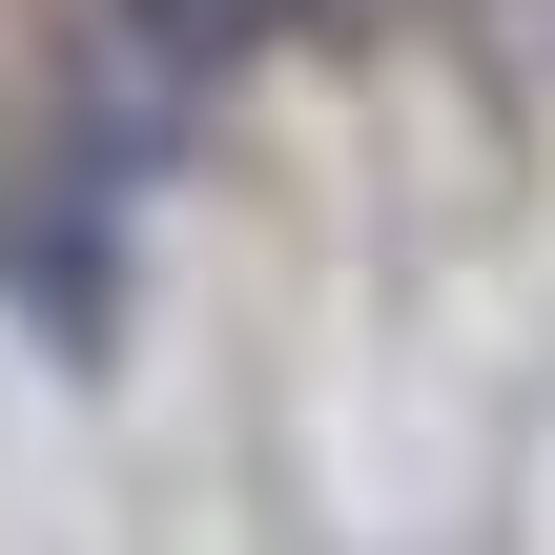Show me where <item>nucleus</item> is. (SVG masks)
<instances>
[{
  "label": "nucleus",
  "mask_w": 555,
  "mask_h": 555,
  "mask_svg": "<svg viewBox=\"0 0 555 555\" xmlns=\"http://www.w3.org/2000/svg\"><path fill=\"white\" fill-rule=\"evenodd\" d=\"M82 21H124V41H165V62L206 82V62H227V41H268L288 0H82Z\"/></svg>",
  "instance_id": "obj_1"
}]
</instances>
